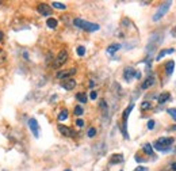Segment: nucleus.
I'll list each match as a JSON object with an SVG mask.
<instances>
[{
  "label": "nucleus",
  "instance_id": "obj_27",
  "mask_svg": "<svg viewBox=\"0 0 176 171\" xmlns=\"http://www.w3.org/2000/svg\"><path fill=\"white\" fill-rule=\"evenodd\" d=\"M76 52H77L79 56H84V54H85V48H84V46H77Z\"/></svg>",
  "mask_w": 176,
  "mask_h": 171
},
{
  "label": "nucleus",
  "instance_id": "obj_35",
  "mask_svg": "<svg viewBox=\"0 0 176 171\" xmlns=\"http://www.w3.org/2000/svg\"><path fill=\"white\" fill-rule=\"evenodd\" d=\"M3 37H4V34H3V31H0V41L3 39Z\"/></svg>",
  "mask_w": 176,
  "mask_h": 171
},
{
  "label": "nucleus",
  "instance_id": "obj_2",
  "mask_svg": "<svg viewBox=\"0 0 176 171\" xmlns=\"http://www.w3.org/2000/svg\"><path fill=\"white\" fill-rule=\"evenodd\" d=\"M73 25L79 29H83V30H87V31H98L100 29V26L98 23H91V22H87V21H83L80 18H76L73 19Z\"/></svg>",
  "mask_w": 176,
  "mask_h": 171
},
{
  "label": "nucleus",
  "instance_id": "obj_20",
  "mask_svg": "<svg viewBox=\"0 0 176 171\" xmlns=\"http://www.w3.org/2000/svg\"><path fill=\"white\" fill-rule=\"evenodd\" d=\"M144 151L145 154H148L149 156H153V147L151 146V144H144Z\"/></svg>",
  "mask_w": 176,
  "mask_h": 171
},
{
  "label": "nucleus",
  "instance_id": "obj_1",
  "mask_svg": "<svg viewBox=\"0 0 176 171\" xmlns=\"http://www.w3.org/2000/svg\"><path fill=\"white\" fill-rule=\"evenodd\" d=\"M174 141H175L174 137H161V139L155 141L153 147H155L157 151L167 152V151H169V148H171L172 144H174Z\"/></svg>",
  "mask_w": 176,
  "mask_h": 171
},
{
  "label": "nucleus",
  "instance_id": "obj_30",
  "mask_svg": "<svg viewBox=\"0 0 176 171\" xmlns=\"http://www.w3.org/2000/svg\"><path fill=\"white\" fill-rule=\"evenodd\" d=\"M153 128H155V121H153V120H149V121H148V129H151V131H152Z\"/></svg>",
  "mask_w": 176,
  "mask_h": 171
},
{
  "label": "nucleus",
  "instance_id": "obj_11",
  "mask_svg": "<svg viewBox=\"0 0 176 171\" xmlns=\"http://www.w3.org/2000/svg\"><path fill=\"white\" fill-rule=\"evenodd\" d=\"M58 131L61 135L64 136H66V137H70V136H73V131L70 128H68V126H65V125H58Z\"/></svg>",
  "mask_w": 176,
  "mask_h": 171
},
{
  "label": "nucleus",
  "instance_id": "obj_18",
  "mask_svg": "<svg viewBox=\"0 0 176 171\" xmlns=\"http://www.w3.org/2000/svg\"><path fill=\"white\" fill-rule=\"evenodd\" d=\"M46 25H47V27H50V29H56L58 22H57V19H54V18H49V19L46 21Z\"/></svg>",
  "mask_w": 176,
  "mask_h": 171
},
{
  "label": "nucleus",
  "instance_id": "obj_13",
  "mask_svg": "<svg viewBox=\"0 0 176 171\" xmlns=\"http://www.w3.org/2000/svg\"><path fill=\"white\" fill-rule=\"evenodd\" d=\"M171 99V94L169 92H163V94H160L159 95V98H157V101H159L160 105H163V103H165L168 102Z\"/></svg>",
  "mask_w": 176,
  "mask_h": 171
},
{
  "label": "nucleus",
  "instance_id": "obj_33",
  "mask_svg": "<svg viewBox=\"0 0 176 171\" xmlns=\"http://www.w3.org/2000/svg\"><path fill=\"white\" fill-rule=\"evenodd\" d=\"M134 171H148V169H147V167H137Z\"/></svg>",
  "mask_w": 176,
  "mask_h": 171
},
{
  "label": "nucleus",
  "instance_id": "obj_29",
  "mask_svg": "<svg viewBox=\"0 0 176 171\" xmlns=\"http://www.w3.org/2000/svg\"><path fill=\"white\" fill-rule=\"evenodd\" d=\"M168 113H169V116L176 121V109H168Z\"/></svg>",
  "mask_w": 176,
  "mask_h": 171
},
{
  "label": "nucleus",
  "instance_id": "obj_10",
  "mask_svg": "<svg viewBox=\"0 0 176 171\" xmlns=\"http://www.w3.org/2000/svg\"><path fill=\"white\" fill-rule=\"evenodd\" d=\"M61 87L62 88H65V90H68V91H70V90H73L74 87H76V80L74 79H65L64 81H61Z\"/></svg>",
  "mask_w": 176,
  "mask_h": 171
},
{
  "label": "nucleus",
  "instance_id": "obj_14",
  "mask_svg": "<svg viewBox=\"0 0 176 171\" xmlns=\"http://www.w3.org/2000/svg\"><path fill=\"white\" fill-rule=\"evenodd\" d=\"M123 162V156L121 154H115L110 158V163L111 164H118V163H122Z\"/></svg>",
  "mask_w": 176,
  "mask_h": 171
},
{
  "label": "nucleus",
  "instance_id": "obj_5",
  "mask_svg": "<svg viewBox=\"0 0 176 171\" xmlns=\"http://www.w3.org/2000/svg\"><path fill=\"white\" fill-rule=\"evenodd\" d=\"M66 60H68V52H66V50H61L57 54V57L54 58V64H53L54 68H60V67H62L66 62Z\"/></svg>",
  "mask_w": 176,
  "mask_h": 171
},
{
  "label": "nucleus",
  "instance_id": "obj_37",
  "mask_svg": "<svg viewBox=\"0 0 176 171\" xmlns=\"http://www.w3.org/2000/svg\"><path fill=\"white\" fill-rule=\"evenodd\" d=\"M65 171H70V170H65Z\"/></svg>",
  "mask_w": 176,
  "mask_h": 171
},
{
  "label": "nucleus",
  "instance_id": "obj_12",
  "mask_svg": "<svg viewBox=\"0 0 176 171\" xmlns=\"http://www.w3.org/2000/svg\"><path fill=\"white\" fill-rule=\"evenodd\" d=\"M153 84H155V76H148L147 80H145L144 83L141 84V88H142V90H147V88L152 87Z\"/></svg>",
  "mask_w": 176,
  "mask_h": 171
},
{
  "label": "nucleus",
  "instance_id": "obj_24",
  "mask_svg": "<svg viewBox=\"0 0 176 171\" xmlns=\"http://www.w3.org/2000/svg\"><path fill=\"white\" fill-rule=\"evenodd\" d=\"M83 113H84V110H83V107L81 106L74 107V114H76V116H83Z\"/></svg>",
  "mask_w": 176,
  "mask_h": 171
},
{
  "label": "nucleus",
  "instance_id": "obj_22",
  "mask_svg": "<svg viewBox=\"0 0 176 171\" xmlns=\"http://www.w3.org/2000/svg\"><path fill=\"white\" fill-rule=\"evenodd\" d=\"M52 6H53L54 8H58V10H65L66 8V6L64 4V3H60V2H53Z\"/></svg>",
  "mask_w": 176,
  "mask_h": 171
},
{
  "label": "nucleus",
  "instance_id": "obj_26",
  "mask_svg": "<svg viewBox=\"0 0 176 171\" xmlns=\"http://www.w3.org/2000/svg\"><path fill=\"white\" fill-rule=\"evenodd\" d=\"M6 57H7L6 52H4V50H0V64H3V62H6Z\"/></svg>",
  "mask_w": 176,
  "mask_h": 171
},
{
  "label": "nucleus",
  "instance_id": "obj_16",
  "mask_svg": "<svg viewBox=\"0 0 176 171\" xmlns=\"http://www.w3.org/2000/svg\"><path fill=\"white\" fill-rule=\"evenodd\" d=\"M175 52V49L174 48H171V49H164V50H161L159 54H157V57H156V60L159 61V60H161V58L164 57V56H167V54H171V53H174Z\"/></svg>",
  "mask_w": 176,
  "mask_h": 171
},
{
  "label": "nucleus",
  "instance_id": "obj_3",
  "mask_svg": "<svg viewBox=\"0 0 176 171\" xmlns=\"http://www.w3.org/2000/svg\"><path fill=\"white\" fill-rule=\"evenodd\" d=\"M171 4H172V2H165V3H163V4L159 7V10L156 11V14L153 15V21L156 22V21H160V19H161V18L168 12V10H169Z\"/></svg>",
  "mask_w": 176,
  "mask_h": 171
},
{
  "label": "nucleus",
  "instance_id": "obj_21",
  "mask_svg": "<svg viewBox=\"0 0 176 171\" xmlns=\"http://www.w3.org/2000/svg\"><path fill=\"white\" fill-rule=\"evenodd\" d=\"M68 118V110H61V113L58 114V121H65Z\"/></svg>",
  "mask_w": 176,
  "mask_h": 171
},
{
  "label": "nucleus",
  "instance_id": "obj_6",
  "mask_svg": "<svg viewBox=\"0 0 176 171\" xmlns=\"http://www.w3.org/2000/svg\"><path fill=\"white\" fill-rule=\"evenodd\" d=\"M37 10H38V12L43 16L52 15V8L49 7V4H46V3H39L38 7H37Z\"/></svg>",
  "mask_w": 176,
  "mask_h": 171
},
{
  "label": "nucleus",
  "instance_id": "obj_31",
  "mask_svg": "<svg viewBox=\"0 0 176 171\" xmlns=\"http://www.w3.org/2000/svg\"><path fill=\"white\" fill-rule=\"evenodd\" d=\"M76 125L79 126V128H83V126H84V121L83 120H77L76 121Z\"/></svg>",
  "mask_w": 176,
  "mask_h": 171
},
{
  "label": "nucleus",
  "instance_id": "obj_36",
  "mask_svg": "<svg viewBox=\"0 0 176 171\" xmlns=\"http://www.w3.org/2000/svg\"><path fill=\"white\" fill-rule=\"evenodd\" d=\"M2 3H3V2H2V0H0V4H2Z\"/></svg>",
  "mask_w": 176,
  "mask_h": 171
},
{
  "label": "nucleus",
  "instance_id": "obj_19",
  "mask_svg": "<svg viewBox=\"0 0 176 171\" xmlns=\"http://www.w3.org/2000/svg\"><path fill=\"white\" fill-rule=\"evenodd\" d=\"M76 99L81 103H85L87 102V95H85L84 92H79V94H76Z\"/></svg>",
  "mask_w": 176,
  "mask_h": 171
},
{
  "label": "nucleus",
  "instance_id": "obj_9",
  "mask_svg": "<svg viewBox=\"0 0 176 171\" xmlns=\"http://www.w3.org/2000/svg\"><path fill=\"white\" fill-rule=\"evenodd\" d=\"M136 73H137V71L134 68H132V67H129V68H126L123 71V79L126 81H130L133 77H136Z\"/></svg>",
  "mask_w": 176,
  "mask_h": 171
},
{
  "label": "nucleus",
  "instance_id": "obj_28",
  "mask_svg": "<svg viewBox=\"0 0 176 171\" xmlns=\"http://www.w3.org/2000/svg\"><path fill=\"white\" fill-rule=\"evenodd\" d=\"M99 106H100V109H102L104 113H107V103H106V102H104V101H100Z\"/></svg>",
  "mask_w": 176,
  "mask_h": 171
},
{
  "label": "nucleus",
  "instance_id": "obj_23",
  "mask_svg": "<svg viewBox=\"0 0 176 171\" xmlns=\"http://www.w3.org/2000/svg\"><path fill=\"white\" fill-rule=\"evenodd\" d=\"M148 109H152V103L148 102V101L142 102L141 103V110H148Z\"/></svg>",
  "mask_w": 176,
  "mask_h": 171
},
{
  "label": "nucleus",
  "instance_id": "obj_25",
  "mask_svg": "<svg viewBox=\"0 0 176 171\" xmlns=\"http://www.w3.org/2000/svg\"><path fill=\"white\" fill-rule=\"evenodd\" d=\"M95 135H96V129L95 128H89L88 132H87V136L88 137H95Z\"/></svg>",
  "mask_w": 176,
  "mask_h": 171
},
{
  "label": "nucleus",
  "instance_id": "obj_7",
  "mask_svg": "<svg viewBox=\"0 0 176 171\" xmlns=\"http://www.w3.org/2000/svg\"><path fill=\"white\" fill-rule=\"evenodd\" d=\"M76 73V68H70V69H66V71H60V72H57V76L58 79H70V76L74 75Z\"/></svg>",
  "mask_w": 176,
  "mask_h": 171
},
{
  "label": "nucleus",
  "instance_id": "obj_32",
  "mask_svg": "<svg viewBox=\"0 0 176 171\" xmlns=\"http://www.w3.org/2000/svg\"><path fill=\"white\" fill-rule=\"evenodd\" d=\"M96 96H98L96 91H91V94H89V98H91V99H96Z\"/></svg>",
  "mask_w": 176,
  "mask_h": 171
},
{
  "label": "nucleus",
  "instance_id": "obj_15",
  "mask_svg": "<svg viewBox=\"0 0 176 171\" xmlns=\"http://www.w3.org/2000/svg\"><path fill=\"white\" fill-rule=\"evenodd\" d=\"M174 69H175V62L174 61H168L167 64H165V73L168 76H171L172 75V72H174Z\"/></svg>",
  "mask_w": 176,
  "mask_h": 171
},
{
  "label": "nucleus",
  "instance_id": "obj_8",
  "mask_svg": "<svg viewBox=\"0 0 176 171\" xmlns=\"http://www.w3.org/2000/svg\"><path fill=\"white\" fill-rule=\"evenodd\" d=\"M29 128L31 129L34 137H39V126H38V122H37L35 118H30L29 120Z\"/></svg>",
  "mask_w": 176,
  "mask_h": 171
},
{
  "label": "nucleus",
  "instance_id": "obj_4",
  "mask_svg": "<svg viewBox=\"0 0 176 171\" xmlns=\"http://www.w3.org/2000/svg\"><path fill=\"white\" fill-rule=\"evenodd\" d=\"M134 105H129L123 111V116H122V132H123V136H125V139H129V136H127V131H126V125H127V118H129V114L132 113Z\"/></svg>",
  "mask_w": 176,
  "mask_h": 171
},
{
  "label": "nucleus",
  "instance_id": "obj_34",
  "mask_svg": "<svg viewBox=\"0 0 176 171\" xmlns=\"http://www.w3.org/2000/svg\"><path fill=\"white\" fill-rule=\"evenodd\" d=\"M171 167H172V170H174V171H176V162H175V163H172V166H171Z\"/></svg>",
  "mask_w": 176,
  "mask_h": 171
},
{
  "label": "nucleus",
  "instance_id": "obj_17",
  "mask_svg": "<svg viewBox=\"0 0 176 171\" xmlns=\"http://www.w3.org/2000/svg\"><path fill=\"white\" fill-rule=\"evenodd\" d=\"M119 49H121V45H119V44H111V45L107 48V53L114 54L115 52H118Z\"/></svg>",
  "mask_w": 176,
  "mask_h": 171
}]
</instances>
